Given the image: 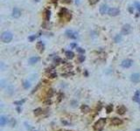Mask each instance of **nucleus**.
Returning <instances> with one entry per match:
<instances>
[{"instance_id":"39448f33","label":"nucleus","mask_w":140,"mask_h":131,"mask_svg":"<svg viewBox=\"0 0 140 131\" xmlns=\"http://www.w3.org/2000/svg\"><path fill=\"white\" fill-rule=\"evenodd\" d=\"M108 13L111 17H116V16H117L120 13V10L118 8H110L109 10V12H108Z\"/></svg>"},{"instance_id":"6ab92c4d","label":"nucleus","mask_w":140,"mask_h":131,"mask_svg":"<svg viewBox=\"0 0 140 131\" xmlns=\"http://www.w3.org/2000/svg\"><path fill=\"white\" fill-rule=\"evenodd\" d=\"M81 111H82L83 113H89V110H90L89 107L87 105H82L81 106Z\"/></svg>"},{"instance_id":"f8f14e48","label":"nucleus","mask_w":140,"mask_h":131,"mask_svg":"<svg viewBox=\"0 0 140 131\" xmlns=\"http://www.w3.org/2000/svg\"><path fill=\"white\" fill-rule=\"evenodd\" d=\"M117 114H125V112H126V108L124 107V106H120V107H118L117 108Z\"/></svg>"},{"instance_id":"e433bc0d","label":"nucleus","mask_w":140,"mask_h":131,"mask_svg":"<svg viewBox=\"0 0 140 131\" xmlns=\"http://www.w3.org/2000/svg\"><path fill=\"white\" fill-rule=\"evenodd\" d=\"M70 46H71V47H77V45L75 43H72Z\"/></svg>"},{"instance_id":"423d86ee","label":"nucleus","mask_w":140,"mask_h":131,"mask_svg":"<svg viewBox=\"0 0 140 131\" xmlns=\"http://www.w3.org/2000/svg\"><path fill=\"white\" fill-rule=\"evenodd\" d=\"M66 36L68 38H70V39H77V33L73 30H68L66 31Z\"/></svg>"},{"instance_id":"f03ea898","label":"nucleus","mask_w":140,"mask_h":131,"mask_svg":"<svg viewBox=\"0 0 140 131\" xmlns=\"http://www.w3.org/2000/svg\"><path fill=\"white\" fill-rule=\"evenodd\" d=\"M12 38H13V35H12V33L10 32V31H5V32H3L2 35H1V40H2L4 43L11 42L12 40Z\"/></svg>"},{"instance_id":"4468645a","label":"nucleus","mask_w":140,"mask_h":131,"mask_svg":"<svg viewBox=\"0 0 140 131\" xmlns=\"http://www.w3.org/2000/svg\"><path fill=\"white\" fill-rule=\"evenodd\" d=\"M7 122H8L7 118H5L4 115H2V116L0 117V125L2 126V127H4V126L5 125L6 123H7Z\"/></svg>"},{"instance_id":"1a4fd4ad","label":"nucleus","mask_w":140,"mask_h":131,"mask_svg":"<svg viewBox=\"0 0 140 131\" xmlns=\"http://www.w3.org/2000/svg\"><path fill=\"white\" fill-rule=\"evenodd\" d=\"M110 122H111L112 125L114 126H118V125H121L122 123H123V121L119 118H117V117H115V118H112L111 121H110Z\"/></svg>"},{"instance_id":"5701e85b","label":"nucleus","mask_w":140,"mask_h":131,"mask_svg":"<svg viewBox=\"0 0 140 131\" xmlns=\"http://www.w3.org/2000/svg\"><path fill=\"white\" fill-rule=\"evenodd\" d=\"M30 82L29 81H27V80H26L25 82H24L23 84V87H24V88H26V89H28L29 87H30Z\"/></svg>"},{"instance_id":"bb28decb","label":"nucleus","mask_w":140,"mask_h":131,"mask_svg":"<svg viewBox=\"0 0 140 131\" xmlns=\"http://www.w3.org/2000/svg\"><path fill=\"white\" fill-rule=\"evenodd\" d=\"M24 102H25V100H18V101H14V104L18 106H21Z\"/></svg>"},{"instance_id":"4be33fe9","label":"nucleus","mask_w":140,"mask_h":131,"mask_svg":"<svg viewBox=\"0 0 140 131\" xmlns=\"http://www.w3.org/2000/svg\"><path fill=\"white\" fill-rule=\"evenodd\" d=\"M112 110H113V106H112V105L107 106V108H106V111H107V113H108V114H109L110 112H112Z\"/></svg>"},{"instance_id":"f704fd0d","label":"nucleus","mask_w":140,"mask_h":131,"mask_svg":"<svg viewBox=\"0 0 140 131\" xmlns=\"http://www.w3.org/2000/svg\"><path fill=\"white\" fill-rule=\"evenodd\" d=\"M72 2V0H62L63 4H70Z\"/></svg>"},{"instance_id":"0eeeda50","label":"nucleus","mask_w":140,"mask_h":131,"mask_svg":"<svg viewBox=\"0 0 140 131\" xmlns=\"http://www.w3.org/2000/svg\"><path fill=\"white\" fill-rule=\"evenodd\" d=\"M20 16H21V11L18 7H15L12 11V17L15 18H18Z\"/></svg>"},{"instance_id":"2f4dec72","label":"nucleus","mask_w":140,"mask_h":131,"mask_svg":"<svg viewBox=\"0 0 140 131\" xmlns=\"http://www.w3.org/2000/svg\"><path fill=\"white\" fill-rule=\"evenodd\" d=\"M135 6H136V8L137 9V11H138V12L140 13V4L137 3V2H136L135 3Z\"/></svg>"},{"instance_id":"7ed1b4c3","label":"nucleus","mask_w":140,"mask_h":131,"mask_svg":"<svg viewBox=\"0 0 140 131\" xmlns=\"http://www.w3.org/2000/svg\"><path fill=\"white\" fill-rule=\"evenodd\" d=\"M133 65V60H130V59H126V60H123L121 63V66L123 67V68H129L131 67V66Z\"/></svg>"},{"instance_id":"c9c22d12","label":"nucleus","mask_w":140,"mask_h":131,"mask_svg":"<svg viewBox=\"0 0 140 131\" xmlns=\"http://www.w3.org/2000/svg\"><path fill=\"white\" fill-rule=\"evenodd\" d=\"M15 123H16V122H15V120L12 119V121H11V125H12V126H14V125H15Z\"/></svg>"},{"instance_id":"6e6552de","label":"nucleus","mask_w":140,"mask_h":131,"mask_svg":"<svg viewBox=\"0 0 140 131\" xmlns=\"http://www.w3.org/2000/svg\"><path fill=\"white\" fill-rule=\"evenodd\" d=\"M131 80L133 83H138L140 81V75L138 74H133L131 76Z\"/></svg>"},{"instance_id":"a878e982","label":"nucleus","mask_w":140,"mask_h":131,"mask_svg":"<svg viewBox=\"0 0 140 131\" xmlns=\"http://www.w3.org/2000/svg\"><path fill=\"white\" fill-rule=\"evenodd\" d=\"M38 36H40V35H32V36H30V37L28 38V39L30 41L32 42V41H34V40L36 39V38H37Z\"/></svg>"},{"instance_id":"20e7f679","label":"nucleus","mask_w":140,"mask_h":131,"mask_svg":"<svg viewBox=\"0 0 140 131\" xmlns=\"http://www.w3.org/2000/svg\"><path fill=\"white\" fill-rule=\"evenodd\" d=\"M132 31V28L131 26H130V25H124L123 26V28H122V34L123 35H129Z\"/></svg>"},{"instance_id":"393cba45","label":"nucleus","mask_w":140,"mask_h":131,"mask_svg":"<svg viewBox=\"0 0 140 131\" xmlns=\"http://www.w3.org/2000/svg\"><path fill=\"white\" fill-rule=\"evenodd\" d=\"M53 94H54V91H53L52 89H50V90H48L47 94H46V97H47V98H51V97L53 96Z\"/></svg>"},{"instance_id":"c756f323","label":"nucleus","mask_w":140,"mask_h":131,"mask_svg":"<svg viewBox=\"0 0 140 131\" xmlns=\"http://www.w3.org/2000/svg\"><path fill=\"white\" fill-rule=\"evenodd\" d=\"M98 1H99V0H89V4H90L91 5H94V4H97Z\"/></svg>"},{"instance_id":"dca6fc26","label":"nucleus","mask_w":140,"mask_h":131,"mask_svg":"<svg viewBox=\"0 0 140 131\" xmlns=\"http://www.w3.org/2000/svg\"><path fill=\"white\" fill-rule=\"evenodd\" d=\"M39 58L38 57H32L30 58V60H29V63L31 64V65H34V64H36V63L39 61Z\"/></svg>"},{"instance_id":"72a5a7b5","label":"nucleus","mask_w":140,"mask_h":131,"mask_svg":"<svg viewBox=\"0 0 140 131\" xmlns=\"http://www.w3.org/2000/svg\"><path fill=\"white\" fill-rule=\"evenodd\" d=\"M55 77H57V74L56 73H53V74H50V78H55Z\"/></svg>"},{"instance_id":"aec40b11","label":"nucleus","mask_w":140,"mask_h":131,"mask_svg":"<svg viewBox=\"0 0 140 131\" xmlns=\"http://www.w3.org/2000/svg\"><path fill=\"white\" fill-rule=\"evenodd\" d=\"M66 14H68V11H67V9H65V8L61 9V10H60V12H59V16H60V17L65 16Z\"/></svg>"},{"instance_id":"a211bd4d","label":"nucleus","mask_w":140,"mask_h":131,"mask_svg":"<svg viewBox=\"0 0 140 131\" xmlns=\"http://www.w3.org/2000/svg\"><path fill=\"white\" fill-rule=\"evenodd\" d=\"M33 112H34V114L36 115V116H39V115H40V114H43V109L41 108H36Z\"/></svg>"},{"instance_id":"4c0bfd02","label":"nucleus","mask_w":140,"mask_h":131,"mask_svg":"<svg viewBox=\"0 0 140 131\" xmlns=\"http://www.w3.org/2000/svg\"><path fill=\"white\" fill-rule=\"evenodd\" d=\"M17 110L18 111V113H20V108H17Z\"/></svg>"},{"instance_id":"c85d7f7f","label":"nucleus","mask_w":140,"mask_h":131,"mask_svg":"<svg viewBox=\"0 0 140 131\" xmlns=\"http://www.w3.org/2000/svg\"><path fill=\"white\" fill-rule=\"evenodd\" d=\"M76 51H77L78 52H80V53H84V52H85V50L82 48H81V47H76Z\"/></svg>"},{"instance_id":"2eb2a0df","label":"nucleus","mask_w":140,"mask_h":131,"mask_svg":"<svg viewBox=\"0 0 140 131\" xmlns=\"http://www.w3.org/2000/svg\"><path fill=\"white\" fill-rule=\"evenodd\" d=\"M50 17H51V12H50V10H48V9L45 10V19H46V21H49Z\"/></svg>"},{"instance_id":"9d476101","label":"nucleus","mask_w":140,"mask_h":131,"mask_svg":"<svg viewBox=\"0 0 140 131\" xmlns=\"http://www.w3.org/2000/svg\"><path fill=\"white\" fill-rule=\"evenodd\" d=\"M99 11H100V13L102 15H104L106 14L107 12H109V9H108V5L107 4H102L100 6V9H99Z\"/></svg>"},{"instance_id":"58836bf2","label":"nucleus","mask_w":140,"mask_h":131,"mask_svg":"<svg viewBox=\"0 0 140 131\" xmlns=\"http://www.w3.org/2000/svg\"><path fill=\"white\" fill-rule=\"evenodd\" d=\"M35 1H36V2H39V1H40V0H35Z\"/></svg>"},{"instance_id":"cd10ccee","label":"nucleus","mask_w":140,"mask_h":131,"mask_svg":"<svg viewBox=\"0 0 140 131\" xmlns=\"http://www.w3.org/2000/svg\"><path fill=\"white\" fill-rule=\"evenodd\" d=\"M78 60H79L80 62H83V61L85 60V56H84V55H80V56L78 57Z\"/></svg>"},{"instance_id":"b1692460","label":"nucleus","mask_w":140,"mask_h":131,"mask_svg":"<svg viewBox=\"0 0 140 131\" xmlns=\"http://www.w3.org/2000/svg\"><path fill=\"white\" fill-rule=\"evenodd\" d=\"M54 62L56 65H59V64L61 62V60H60L59 57H55L54 59Z\"/></svg>"},{"instance_id":"473e14b6","label":"nucleus","mask_w":140,"mask_h":131,"mask_svg":"<svg viewBox=\"0 0 140 131\" xmlns=\"http://www.w3.org/2000/svg\"><path fill=\"white\" fill-rule=\"evenodd\" d=\"M129 12H130V13H133V12H134V8L132 7V6H129Z\"/></svg>"},{"instance_id":"7c9ffc66","label":"nucleus","mask_w":140,"mask_h":131,"mask_svg":"<svg viewBox=\"0 0 140 131\" xmlns=\"http://www.w3.org/2000/svg\"><path fill=\"white\" fill-rule=\"evenodd\" d=\"M44 102H45L46 105H50V104L52 103V101H51V100H50V98H46V100H45Z\"/></svg>"},{"instance_id":"ddd939ff","label":"nucleus","mask_w":140,"mask_h":131,"mask_svg":"<svg viewBox=\"0 0 140 131\" xmlns=\"http://www.w3.org/2000/svg\"><path fill=\"white\" fill-rule=\"evenodd\" d=\"M133 100L136 101L137 103H140V91L137 90L134 94V97H133Z\"/></svg>"},{"instance_id":"412c9836","label":"nucleus","mask_w":140,"mask_h":131,"mask_svg":"<svg viewBox=\"0 0 140 131\" xmlns=\"http://www.w3.org/2000/svg\"><path fill=\"white\" fill-rule=\"evenodd\" d=\"M122 39H123V38H122V35H120V34H117V36L115 37V39H114L115 42H116V43L121 42V41H122Z\"/></svg>"},{"instance_id":"9b49d317","label":"nucleus","mask_w":140,"mask_h":131,"mask_svg":"<svg viewBox=\"0 0 140 131\" xmlns=\"http://www.w3.org/2000/svg\"><path fill=\"white\" fill-rule=\"evenodd\" d=\"M37 49L39 50L40 52H42L45 50V44L42 42V41H39L37 43Z\"/></svg>"},{"instance_id":"f257e3e1","label":"nucleus","mask_w":140,"mask_h":131,"mask_svg":"<svg viewBox=\"0 0 140 131\" xmlns=\"http://www.w3.org/2000/svg\"><path fill=\"white\" fill-rule=\"evenodd\" d=\"M105 123H106L105 118H101V119H99L95 123L94 129L95 131H102L103 129V128H104V126H105Z\"/></svg>"},{"instance_id":"f3484780","label":"nucleus","mask_w":140,"mask_h":131,"mask_svg":"<svg viewBox=\"0 0 140 131\" xmlns=\"http://www.w3.org/2000/svg\"><path fill=\"white\" fill-rule=\"evenodd\" d=\"M66 57L69 60H72L74 57V53L72 51H67L66 52Z\"/></svg>"}]
</instances>
